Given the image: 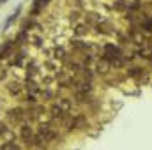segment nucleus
I'll return each instance as SVG.
<instances>
[{
    "instance_id": "nucleus-1",
    "label": "nucleus",
    "mask_w": 152,
    "mask_h": 150,
    "mask_svg": "<svg viewBox=\"0 0 152 150\" xmlns=\"http://www.w3.org/2000/svg\"><path fill=\"white\" fill-rule=\"evenodd\" d=\"M67 117H69V113H66L57 103L50 108V118H51L53 122H64Z\"/></svg>"
},
{
    "instance_id": "nucleus-2",
    "label": "nucleus",
    "mask_w": 152,
    "mask_h": 150,
    "mask_svg": "<svg viewBox=\"0 0 152 150\" xmlns=\"http://www.w3.org/2000/svg\"><path fill=\"white\" fill-rule=\"evenodd\" d=\"M7 117H9L11 122H21V120L27 117V111H25L23 108L16 106V108H11V110L7 111Z\"/></svg>"
},
{
    "instance_id": "nucleus-3",
    "label": "nucleus",
    "mask_w": 152,
    "mask_h": 150,
    "mask_svg": "<svg viewBox=\"0 0 152 150\" xmlns=\"http://www.w3.org/2000/svg\"><path fill=\"white\" fill-rule=\"evenodd\" d=\"M7 92H9L12 97L20 95V94L23 92V83H21V81H18V79H12V81H9V83H7Z\"/></svg>"
},
{
    "instance_id": "nucleus-4",
    "label": "nucleus",
    "mask_w": 152,
    "mask_h": 150,
    "mask_svg": "<svg viewBox=\"0 0 152 150\" xmlns=\"http://www.w3.org/2000/svg\"><path fill=\"white\" fill-rule=\"evenodd\" d=\"M34 134H36V133H34V129H32L30 124H21V127H20V136H21V140H23L25 143H28Z\"/></svg>"
},
{
    "instance_id": "nucleus-5",
    "label": "nucleus",
    "mask_w": 152,
    "mask_h": 150,
    "mask_svg": "<svg viewBox=\"0 0 152 150\" xmlns=\"http://www.w3.org/2000/svg\"><path fill=\"white\" fill-rule=\"evenodd\" d=\"M126 73H127V76H129V78L138 79V78H142V76L145 74V69H143L142 66H127Z\"/></svg>"
},
{
    "instance_id": "nucleus-6",
    "label": "nucleus",
    "mask_w": 152,
    "mask_h": 150,
    "mask_svg": "<svg viewBox=\"0 0 152 150\" xmlns=\"http://www.w3.org/2000/svg\"><path fill=\"white\" fill-rule=\"evenodd\" d=\"M110 71H112V64H110V62H106V60H99V62L96 64V74L106 76Z\"/></svg>"
},
{
    "instance_id": "nucleus-7",
    "label": "nucleus",
    "mask_w": 152,
    "mask_h": 150,
    "mask_svg": "<svg viewBox=\"0 0 152 150\" xmlns=\"http://www.w3.org/2000/svg\"><path fill=\"white\" fill-rule=\"evenodd\" d=\"M57 104H58V106H60L66 113H69L71 110H73V106H75V101H73V99H69V97H58Z\"/></svg>"
},
{
    "instance_id": "nucleus-8",
    "label": "nucleus",
    "mask_w": 152,
    "mask_h": 150,
    "mask_svg": "<svg viewBox=\"0 0 152 150\" xmlns=\"http://www.w3.org/2000/svg\"><path fill=\"white\" fill-rule=\"evenodd\" d=\"M140 28H142L143 32H149V34H152V18H145V20L140 23Z\"/></svg>"
},
{
    "instance_id": "nucleus-9",
    "label": "nucleus",
    "mask_w": 152,
    "mask_h": 150,
    "mask_svg": "<svg viewBox=\"0 0 152 150\" xmlns=\"http://www.w3.org/2000/svg\"><path fill=\"white\" fill-rule=\"evenodd\" d=\"M87 23L99 25V23H101V16H99V14H96V12H88V14H87Z\"/></svg>"
},
{
    "instance_id": "nucleus-10",
    "label": "nucleus",
    "mask_w": 152,
    "mask_h": 150,
    "mask_svg": "<svg viewBox=\"0 0 152 150\" xmlns=\"http://www.w3.org/2000/svg\"><path fill=\"white\" fill-rule=\"evenodd\" d=\"M0 150H20V147L16 145V141H12V140H9V141H5V143H2V147Z\"/></svg>"
},
{
    "instance_id": "nucleus-11",
    "label": "nucleus",
    "mask_w": 152,
    "mask_h": 150,
    "mask_svg": "<svg viewBox=\"0 0 152 150\" xmlns=\"http://www.w3.org/2000/svg\"><path fill=\"white\" fill-rule=\"evenodd\" d=\"M75 32H76V36H87L88 34V27H85V25H78L75 28Z\"/></svg>"
},
{
    "instance_id": "nucleus-12",
    "label": "nucleus",
    "mask_w": 152,
    "mask_h": 150,
    "mask_svg": "<svg viewBox=\"0 0 152 150\" xmlns=\"http://www.w3.org/2000/svg\"><path fill=\"white\" fill-rule=\"evenodd\" d=\"M16 58H14V66H21L23 64V60H25V51H20L18 55H14Z\"/></svg>"
},
{
    "instance_id": "nucleus-13",
    "label": "nucleus",
    "mask_w": 152,
    "mask_h": 150,
    "mask_svg": "<svg viewBox=\"0 0 152 150\" xmlns=\"http://www.w3.org/2000/svg\"><path fill=\"white\" fill-rule=\"evenodd\" d=\"M41 97L44 101H50V99H53V92L51 90H41Z\"/></svg>"
},
{
    "instance_id": "nucleus-14",
    "label": "nucleus",
    "mask_w": 152,
    "mask_h": 150,
    "mask_svg": "<svg viewBox=\"0 0 152 150\" xmlns=\"http://www.w3.org/2000/svg\"><path fill=\"white\" fill-rule=\"evenodd\" d=\"M55 58H66V51L62 48H57L55 50Z\"/></svg>"
},
{
    "instance_id": "nucleus-15",
    "label": "nucleus",
    "mask_w": 152,
    "mask_h": 150,
    "mask_svg": "<svg viewBox=\"0 0 152 150\" xmlns=\"http://www.w3.org/2000/svg\"><path fill=\"white\" fill-rule=\"evenodd\" d=\"M7 133H9V129H7V125H5V124H4V122L0 120V136H5Z\"/></svg>"
},
{
    "instance_id": "nucleus-16",
    "label": "nucleus",
    "mask_w": 152,
    "mask_h": 150,
    "mask_svg": "<svg viewBox=\"0 0 152 150\" xmlns=\"http://www.w3.org/2000/svg\"><path fill=\"white\" fill-rule=\"evenodd\" d=\"M126 7V2L124 0H117L115 2V9H124Z\"/></svg>"
},
{
    "instance_id": "nucleus-17",
    "label": "nucleus",
    "mask_w": 152,
    "mask_h": 150,
    "mask_svg": "<svg viewBox=\"0 0 152 150\" xmlns=\"http://www.w3.org/2000/svg\"><path fill=\"white\" fill-rule=\"evenodd\" d=\"M78 16H80V14H78V12H71V20H78Z\"/></svg>"
},
{
    "instance_id": "nucleus-18",
    "label": "nucleus",
    "mask_w": 152,
    "mask_h": 150,
    "mask_svg": "<svg viewBox=\"0 0 152 150\" xmlns=\"http://www.w3.org/2000/svg\"><path fill=\"white\" fill-rule=\"evenodd\" d=\"M5 2H7V0H0V4H5Z\"/></svg>"
}]
</instances>
